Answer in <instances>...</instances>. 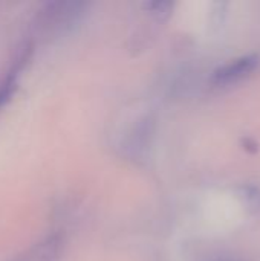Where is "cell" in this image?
Segmentation results:
<instances>
[{
	"mask_svg": "<svg viewBox=\"0 0 260 261\" xmlns=\"http://www.w3.org/2000/svg\"><path fill=\"white\" fill-rule=\"evenodd\" d=\"M146 8L155 14L159 18H167L172 14L173 3L172 2H153V3H146Z\"/></svg>",
	"mask_w": 260,
	"mask_h": 261,
	"instance_id": "8992f818",
	"label": "cell"
},
{
	"mask_svg": "<svg viewBox=\"0 0 260 261\" xmlns=\"http://www.w3.org/2000/svg\"><path fill=\"white\" fill-rule=\"evenodd\" d=\"M17 70H18V67L14 72H11L0 84V107H3L11 99L12 93L15 92V87H17V73L15 72Z\"/></svg>",
	"mask_w": 260,
	"mask_h": 261,
	"instance_id": "5b68a950",
	"label": "cell"
},
{
	"mask_svg": "<svg viewBox=\"0 0 260 261\" xmlns=\"http://www.w3.org/2000/svg\"><path fill=\"white\" fill-rule=\"evenodd\" d=\"M64 246V239L60 234H52L32 245L11 261H57Z\"/></svg>",
	"mask_w": 260,
	"mask_h": 261,
	"instance_id": "3957f363",
	"label": "cell"
},
{
	"mask_svg": "<svg viewBox=\"0 0 260 261\" xmlns=\"http://www.w3.org/2000/svg\"><path fill=\"white\" fill-rule=\"evenodd\" d=\"M86 3L83 2H52L48 3L38 14V28H44L51 32H60L74 23L83 14Z\"/></svg>",
	"mask_w": 260,
	"mask_h": 261,
	"instance_id": "7a4b0ae2",
	"label": "cell"
},
{
	"mask_svg": "<svg viewBox=\"0 0 260 261\" xmlns=\"http://www.w3.org/2000/svg\"><path fill=\"white\" fill-rule=\"evenodd\" d=\"M238 196L244 203L245 210L256 216L260 213V187L254 184H244L238 187Z\"/></svg>",
	"mask_w": 260,
	"mask_h": 261,
	"instance_id": "277c9868",
	"label": "cell"
},
{
	"mask_svg": "<svg viewBox=\"0 0 260 261\" xmlns=\"http://www.w3.org/2000/svg\"><path fill=\"white\" fill-rule=\"evenodd\" d=\"M210 261H238V260H230V258H216V260H210Z\"/></svg>",
	"mask_w": 260,
	"mask_h": 261,
	"instance_id": "ba28073f",
	"label": "cell"
},
{
	"mask_svg": "<svg viewBox=\"0 0 260 261\" xmlns=\"http://www.w3.org/2000/svg\"><path fill=\"white\" fill-rule=\"evenodd\" d=\"M260 69V54L251 52L245 54L242 57H236L211 73V83L216 87H230L236 86L239 83H244L245 80L251 78Z\"/></svg>",
	"mask_w": 260,
	"mask_h": 261,
	"instance_id": "6da1fadb",
	"label": "cell"
},
{
	"mask_svg": "<svg viewBox=\"0 0 260 261\" xmlns=\"http://www.w3.org/2000/svg\"><path fill=\"white\" fill-rule=\"evenodd\" d=\"M242 145H244L245 150H248V151H251V153H254V151L259 150V145H257V142H256L253 138H244V139H242Z\"/></svg>",
	"mask_w": 260,
	"mask_h": 261,
	"instance_id": "52a82bcc",
	"label": "cell"
}]
</instances>
